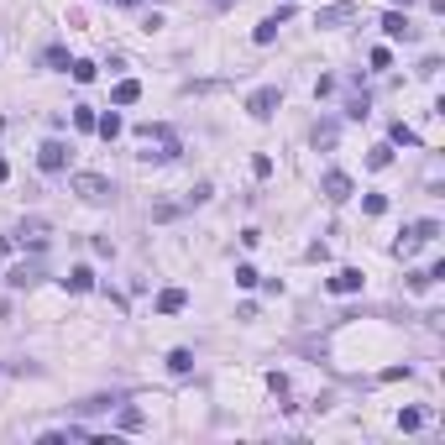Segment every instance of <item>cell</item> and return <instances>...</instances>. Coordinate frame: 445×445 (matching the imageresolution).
I'll list each match as a JSON object with an SVG mask.
<instances>
[{"instance_id": "cell-1", "label": "cell", "mask_w": 445, "mask_h": 445, "mask_svg": "<svg viewBox=\"0 0 445 445\" xmlns=\"http://www.w3.org/2000/svg\"><path fill=\"white\" fill-rule=\"evenodd\" d=\"M137 141L147 147V152H137L141 163H178V152H184V147H178V131L173 126H152V121L137 126Z\"/></svg>"}, {"instance_id": "cell-2", "label": "cell", "mask_w": 445, "mask_h": 445, "mask_svg": "<svg viewBox=\"0 0 445 445\" xmlns=\"http://www.w3.org/2000/svg\"><path fill=\"white\" fill-rule=\"evenodd\" d=\"M69 189L79 194L84 204H110V200H116V184H110V178H100V173H73Z\"/></svg>"}, {"instance_id": "cell-3", "label": "cell", "mask_w": 445, "mask_h": 445, "mask_svg": "<svg viewBox=\"0 0 445 445\" xmlns=\"http://www.w3.org/2000/svg\"><path fill=\"white\" fill-rule=\"evenodd\" d=\"M430 241H440V220H414L409 231L393 241V257H414L419 246H430Z\"/></svg>"}, {"instance_id": "cell-4", "label": "cell", "mask_w": 445, "mask_h": 445, "mask_svg": "<svg viewBox=\"0 0 445 445\" xmlns=\"http://www.w3.org/2000/svg\"><path fill=\"white\" fill-rule=\"evenodd\" d=\"M278 105H283V89H278V84H262V89L246 94V116H252V121H272V116H278Z\"/></svg>"}, {"instance_id": "cell-5", "label": "cell", "mask_w": 445, "mask_h": 445, "mask_svg": "<svg viewBox=\"0 0 445 445\" xmlns=\"http://www.w3.org/2000/svg\"><path fill=\"white\" fill-rule=\"evenodd\" d=\"M356 16H362V11H356L351 0H335V6H320V11H315V26L330 32V26H346V21H356Z\"/></svg>"}, {"instance_id": "cell-6", "label": "cell", "mask_w": 445, "mask_h": 445, "mask_svg": "<svg viewBox=\"0 0 445 445\" xmlns=\"http://www.w3.org/2000/svg\"><path fill=\"white\" fill-rule=\"evenodd\" d=\"M37 168H42V173H63V168H69V141H42V152H37Z\"/></svg>"}, {"instance_id": "cell-7", "label": "cell", "mask_w": 445, "mask_h": 445, "mask_svg": "<svg viewBox=\"0 0 445 445\" xmlns=\"http://www.w3.org/2000/svg\"><path fill=\"white\" fill-rule=\"evenodd\" d=\"M320 194H325L330 204H346L351 200V178L340 173V168H330V173H320Z\"/></svg>"}, {"instance_id": "cell-8", "label": "cell", "mask_w": 445, "mask_h": 445, "mask_svg": "<svg viewBox=\"0 0 445 445\" xmlns=\"http://www.w3.org/2000/svg\"><path fill=\"white\" fill-rule=\"evenodd\" d=\"M283 21H293V6H288V0H283L278 11L268 16V21H257V32H252V42H262V47H268L272 37H278V26H283Z\"/></svg>"}, {"instance_id": "cell-9", "label": "cell", "mask_w": 445, "mask_h": 445, "mask_svg": "<svg viewBox=\"0 0 445 445\" xmlns=\"http://www.w3.org/2000/svg\"><path fill=\"white\" fill-rule=\"evenodd\" d=\"M383 32L393 37V42H414V21H409L403 11H399V6H393V11L383 16Z\"/></svg>"}, {"instance_id": "cell-10", "label": "cell", "mask_w": 445, "mask_h": 445, "mask_svg": "<svg viewBox=\"0 0 445 445\" xmlns=\"http://www.w3.org/2000/svg\"><path fill=\"white\" fill-rule=\"evenodd\" d=\"M6 283H11V288H37V283H42V262H16V268L6 272Z\"/></svg>"}, {"instance_id": "cell-11", "label": "cell", "mask_w": 445, "mask_h": 445, "mask_svg": "<svg viewBox=\"0 0 445 445\" xmlns=\"http://www.w3.org/2000/svg\"><path fill=\"white\" fill-rule=\"evenodd\" d=\"M16 236H21V246L42 252V246H47V220H42V215H32V220H21V231H16Z\"/></svg>"}, {"instance_id": "cell-12", "label": "cell", "mask_w": 445, "mask_h": 445, "mask_svg": "<svg viewBox=\"0 0 445 445\" xmlns=\"http://www.w3.org/2000/svg\"><path fill=\"white\" fill-rule=\"evenodd\" d=\"M362 283H367V278H362V268H340L335 278L325 283V288H330V293H362Z\"/></svg>"}, {"instance_id": "cell-13", "label": "cell", "mask_w": 445, "mask_h": 445, "mask_svg": "<svg viewBox=\"0 0 445 445\" xmlns=\"http://www.w3.org/2000/svg\"><path fill=\"white\" fill-rule=\"evenodd\" d=\"M63 288H69V293H89L94 288V268H84V262H79V268L63 278Z\"/></svg>"}, {"instance_id": "cell-14", "label": "cell", "mask_w": 445, "mask_h": 445, "mask_svg": "<svg viewBox=\"0 0 445 445\" xmlns=\"http://www.w3.org/2000/svg\"><path fill=\"white\" fill-rule=\"evenodd\" d=\"M184 304H189V293H184V288H163V293H157V315H178Z\"/></svg>"}, {"instance_id": "cell-15", "label": "cell", "mask_w": 445, "mask_h": 445, "mask_svg": "<svg viewBox=\"0 0 445 445\" xmlns=\"http://www.w3.org/2000/svg\"><path fill=\"white\" fill-rule=\"evenodd\" d=\"M168 372H173V377H189V372H194V351H189V346L168 351Z\"/></svg>"}, {"instance_id": "cell-16", "label": "cell", "mask_w": 445, "mask_h": 445, "mask_svg": "<svg viewBox=\"0 0 445 445\" xmlns=\"http://www.w3.org/2000/svg\"><path fill=\"white\" fill-rule=\"evenodd\" d=\"M110 100H116V105H137V100H141V84L137 79H121L116 89H110Z\"/></svg>"}, {"instance_id": "cell-17", "label": "cell", "mask_w": 445, "mask_h": 445, "mask_svg": "<svg viewBox=\"0 0 445 445\" xmlns=\"http://www.w3.org/2000/svg\"><path fill=\"white\" fill-rule=\"evenodd\" d=\"M69 440H89V430L69 424V430H47V435H42V445H69Z\"/></svg>"}, {"instance_id": "cell-18", "label": "cell", "mask_w": 445, "mask_h": 445, "mask_svg": "<svg viewBox=\"0 0 445 445\" xmlns=\"http://www.w3.org/2000/svg\"><path fill=\"white\" fill-rule=\"evenodd\" d=\"M387 141H393V147H419V131H414V126H403V121H393Z\"/></svg>"}, {"instance_id": "cell-19", "label": "cell", "mask_w": 445, "mask_h": 445, "mask_svg": "<svg viewBox=\"0 0 445 445\" xmlns=\"http://www.w3.org/2000/svg\"><path fill=\"white\" fill-rule=\"evenodd\" d=\"M387 163H393V141H383V147H372V152H367V168H372V173H383Z\"/></svg>"}, {"instance_id": "cell-20", "label": "cell", "mask_w": 445, "mask_h": 445, "mask_svg": "<svg viewBox=\"0 0 445 445\" xmlns=\"http://www.w3.org/2000/svg\"><path fill=\"white\" fill-rule=\"evenodd\" d=\"M94 131H100L105 141H116L121 137V116H116V110H110V116H94Z\"/></svg>"}, {"instance_id": "cell-21", "label": "cell", "mask_w": 445, "mask_h": 445, "mask_svg": "<svg viewBox=\"0 0 445 445\" xmlns=\"http://www.w3.org/2000/svg\"><path fill=\"white\" fill-rule=\"evenodd\" d=\"M335 137H340L335 121H320V126H315V147H335Z\"/></svg>"}, {"instance_id": "cell-22", "label": "cell", "mask_w": 445, "mask_h": 445, "mask_svg": "<svg viewBox=\"0 0 445 445\" xmlns=\"http://www.w3.org/2000/svg\"><path fill=\"white\" fill-rule=\"evenodd\" d=\"M116 424H121V430H141V424H147V414H141V409H131V403H126V409L116 414Z\"/></svg>"}, {"instance_id": "cell-23", "label": "cell", "mask_w": 445, "mask_h": 445, "mask_svg": "<svg viewBox=\"0 0 445 445\" xmlns=\"http://www.w3.org/2000/svg\"><path fill=\"white\" fill-rule=\"evenodd\" d=\"M69 73H73V84H89V79H94L100 69H94L89 58H73V63H69Z\"/></svg>"}, {"instance_id": "cell-24", "label": "cell", "mask_w": 445, "mask_h": 445, "mask_svg": "<svg viewBox=\"0 0 445 445\" xmlns=\"http://www.w3.org/2000/svg\"><path fill=\"white\" fill-rule=\"evenodd\" d=\"M367 110H372L367 94H351V100H346V116H351V121H367Z\"/></svg>"}, {"instance_id": "cell-25", "label": "cell", "mask_w": 445, "mask_h": 445, "mask_svg": "<svg viewBox=\"0 0 445 445\" xmlns=\"http://www.w3.org/2000/svg\"><path fill=\"white\" fill-rule=\"evenodd\" d=\"M73 126H79V131H94V105H73Z\"/></svg>"}, {"instance_id": "cell-26", "label": "cell", "mask_w": 445, "mask_h": 445, "mask_svg": "<svg viewBox=\"0 0 445 445\" xmlns=\"http://www.w3.org/2000/svg\"><path fill=\"white\" fill-rule=\"evenodd\" d=\"M257 268H246V262H241V268H236V288H257Z\"/></svg>"}, {"instance_id": "cell-27", "label": "cell", "mask_w": 445, "mask_h": 445, "mask_svg": "<svg viewBox=\"0 0 445 445\" xmlns=\"http://www.w3.org/2000/svg\"><path fill=\"white\" fill-rule=\"evenodd\" d=\"M419 424H424V409H403L399 414V430H419Z\"/></svg>"}, {"instance_id": "cell-28", "label": "cell", "mask_w": 445, "mask_h": 445, "mask_svg": "<svg viewBox=\"0 0 445 445\" xmlns=\"http://www.w3.org/2000/svg\"><path fill=\"white\" fill-rule=\"evenodd\" d=\"M42 63H47V69H69V53H63V47H47Z\"/></svg>"}, {"instance_id": "cell-29", "label": "cell", "mask_w": 445, "mask_h": 445, "mask_svg": "<svg viewBox=\"0 0 445 445\" xmlns=\"http://www.w3.org/2000/svg\"><path fill=\"white\" fill-rule=\"evenodd\" d=\"M362 210H367V215H383V210H387V194H367Z\"/></svg>"}, {"instance_id": "cell-30", "label": "cell", "mask_w": 445, "mask_h": 445, "mask_svg": "<svg viewBox=\"0 0 445 445\" xmlns=\"http://www.w3.org/2000/svg\"><path fill=\"white\" fill-rule=\"evenodd\" d=\"M178 215H184V204H157L152 220H178Z\"/></svg>"}, {"instance_id": "cell-31", "label": "cell", "mask_w": 445, "mask_h": 445, "mask_svg": "<svg viewBox=\"0 0 445 445\" xmlns=\"http://www.w3.org/2000/svg\"><path fill=\"white\" fill-rule=\"evenodd\" d=\"M268 387L278 393V399H288V377H283V372H268Z\"/></svg>"}, {"instance_id": "cell-32", "label": "cell", "mask_w": 445, "mask_h": 445, "mask_svg": "<svg viewBox=\"0 0 445 445\" xmlns=\"http://www.w3.org/2000/svg\"><path fill=\"white\" fill-rule=\"evenodd\" d=\"M403 283H409L414 293H424V288H430V272H419V268H414V272H409V278H403Z\"/></svg>"}, {"instance_id": "cell-33", "label": "cell", "mask_w": 445, "mask_h": 445, "mask_svg": "<svg viewBox=\"0 0 445 445\" xmlns=\"http://www.w3.org/2000/svg\"><path fill=\"white\" fill-rule=\"evenodd\" d=\"M210 194H215L210 184H194V189H189V204H204V200H210Z\"/></svg>"}, {"instance_id": "cell-34", "label": "cell", "mask_w": 445, "mask_h": 445, "mask_svg": "<svg viewBox=\"0 0 445 445\" xmlns=\"http://www.w3.org/2000/svg\"><path fill=\"white\" fill-rule=\"evenodd\" d=\"M367 63H372V69H387V63H393V53H387V47H372V58H367Z\"/></svg>"}, {"instance_id": "cell-35", "label": "cell", "mask_w": 445, "mask_h": 445, "mask_svg": "<svg viewBox=\"0 0 445 445\" xmlns=\"http://www.w3.org/2000/svg\"><path fill=\"white\" fill-rule=\"evenodd\" d=\"M11 246H16L11 236H0V257H11Z\"/></svg>"}, {"instance_id": "cell-36", "label": "cell", "mask_w": 445, "mask_h": 445, "mask_svg": "<svg viewBox=\"0 0 445 445\" xmlns=\"http://www.w3.org/2000/svg\"><path fill=\"white\" fill-rule=\"evenodd\" d=\"M6 178H11V168H6V163H0V184H6Z\"/></svg>"}, {"instance_id": "cell-37", "label": "cell", "mask_w": 445, "mask_h": 445, "mask_svg": "<svg viewBox=\"0 0 445 445\" xmlns=\"http://www.w3.org/2000/svg\"><path fill=\"white\" fill-rule=\"evenodd\" d=\"M121 6H141V0H121Z\"/></svg>"}, {"instance_id": "cell-38", "label": "cell", "mask_w": 445, "mask_h": 445, "mask_svg": "<svg viewBox=\"0 0 445 445\" xmlns=\"http://www.w3.org/2000/svg\"><path fill=\"white\" fill-rule=\"evenodd\" d=\"M393 6H414V0H393Z\"/></svg>"}, {"instance_id": "cell-39", "label": "cell", "mask_w": 445, "mask_h": 445, "mask_svg": "<svg viewBox=\"0 0 445 445\" xmlns=\"http://www.w3.org/2000/svg\"><path fill=\"white\" fill-rule=\"evenodd\" d=\"M215 6H231V0H215Z\"/></svg>"}]
</instances>
